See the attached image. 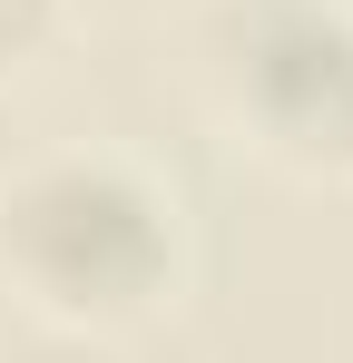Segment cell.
Listing matches in <instances>:
<instances>
[{"label":"cell","instance_id":"obj_1","mask_svg":"<svg viewBox=\"0 0 353 363\" xmlns=\"http://www.w3.org/2000/svg\"><path fill=\"white\" fill-rule=\"evenodd\" d=\"M186 285V206L128 147H40L0 177V295L40 334H147Z\"/></svg>","mask_w":353,"mask_h":363},{"label":"cell","instance_id":"obj_3","mask_svg":"<svg viewBox=\"0 0 353 363\" xmlns=\"http://www.w3.org/2000/svg\"><path fill=\"white\" fill-rule=\"evenodd\" d=\"M59 40H69V0H0V89L30 79Z\"/></svg>","mask_w":353,"mask_h":363},{"label":"cell","instance_id":"obj_2","mask_svg":"<svg viewBox=\"0 0 353 363\" xmlns=\"http://www.w3.org/2000/svg\"><path fill=\"white\" fill-rule=\"evenodd\" d=\"M176 60L235 157L353 186V0H186Z\"/></svg>","mask_w":353,"mask_h":363}]
</instances>
